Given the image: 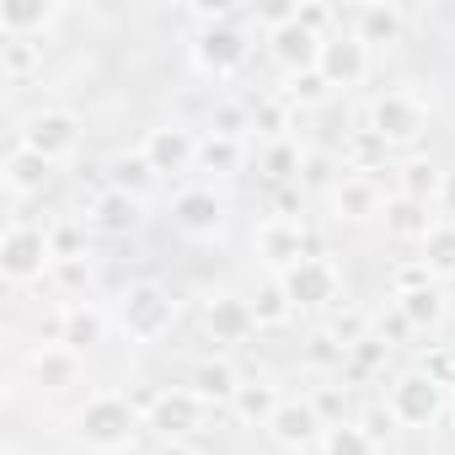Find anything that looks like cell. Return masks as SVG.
<instances>
[{
	"label": "cell",
	"instance_id": "1",
	"mask_svg": "<svg viewBox=\"0 0 455 455\" xmlns=\"http://www.w3.org/2000/svg\"><path fill=\"white\" fill-rule=\"evenodd\" d=\"M444 407H450V391H444L439 380H428L423 370H407V375L391 386V418H396V423L428 428Z\"/></svg>",
	"mask_w": 455,
	"mask_h": 455
},
{
	"label": "cell",
	"instance_id": "2",
	"mask_svg": "<svg viewBox=\"0 0 455 455\" xmlns=\"http://www.w3.org/2000/svg\"><path fill=\"white\" fill-rule=\"evenodd\" d=\"M44 268H54L49 236L33 231V225H12L6 242H0V274L12 284H33V279H44Z\"/></svg>",
	"mask_w": 455,
	"mask_h": 455
},
{
	"label": "cell",
	"instance_id": "3",
	"mask_svg": "<svg viewBox=\"0 0 455 455\" xmlns=\"http://www.w3.org/2000/svg\"><path fill=\"white\" fill-rule=\"evenodd\" d=\"M172 295L161 290V284H129V295H124V306H118V322H124V332L129 338H140V343H150V338H161L166 327H172Z\"/></svg>",
	"mask_w": 455,
	"mask_h": 455
},
{
	"label": "cell",
	"instance_id": "4",
	"mask_svg": "<svg viewBox=\"0 0 455 455\" xmlns=\"http://www.w3.org/2000/svg\"><path fill=\"white\" fill-rule=\"evenodd\" d=\"M22 145L38 150L44 161H60V156H70L81 145V118L65 113V108H44V113H33L22 124Z\"/></svg>",
	"mask_w": 455,
	"mask_h": 455
},
{
	"label": "cell",
	"instance_id": "5",
	"mask_svg": "<svg viewBox=\"0 0 455 455\" xmlns=\"http://www.w3.org/2000/svg\"><path fill=\"white\" fill-rule=\"evenodd\" d=\"M247 54H252V44H247V33H242L236 22H214V28H204L198 44H193V60H198L209 76H231V70H242Z\"/></svg>",
	"mask_w": 455,
	"mask_h": 455
},
{
	"label": "cell",
	"instance_id": "6",
	"mask_svg": "<svg viewBox=\"0 0 455 455\" xmlns=\"http://www.w3.org/2000/svg\"><path fill=\"white\" fill-rule=\"evenodd\" d=\"M258 258L268 263V268H279V274H290L295 263H306V258H316V242L300 231L295 220H268L263 231H258Z\"/></svg>",
	"mask_w": 455,
	"mask_h": 455
},
{
	"label": "cell",
	"instance_id": "7",
	"mask_svg": "<svg viewBox=\"0 0 455 455\" xmlns=\"http://www.w3.org/2000/svg\"><path fill=\"white\" fill-rule=\"evenodd\" d=\"M316 70L327 76V86H354V81H364V70H370V49H364V38L359 33H332V38H322V54H316Z\"/></svg>",
	"mask_w": 455,
	"mask_h": 455
},
{
	"label": "cell",
	"instance_id": "8",
	"mask_svg": "<svg viewBox=\"0 0 455 455\" xmlns=\"http://www.w3.org/2000/svg\"><path fill=\"white\" fill-rule=\"evenodd\" d=\"M279 284H284V295H290L295 311H322V306H332V295H338V274H332V263H322V258L295 263L290 274H279Z\"/></svg>",
	"mask_w": 455,
	"mask_h": 455
},
{
	"label": "cell",
	"instance_id": "9",
	"mask_svg": "<svg viewBox=\"0 0 455 455\" xmlns=\"http://www.w3.org/2000/svg\"><path fill=\"white\" fill-rule=\"evenodd\" d=\"M81 434H86V444L118 450V444H129V434H134V407H129L124 396H97V402H86V412H81Z\"/></svg>",
	"mask_w": 455,
	"mask_h": 455
},
{
	"label": "cell",
	"instance_id": "10",
	"mask_svg": "<svg viewBox=\"0 0 455 455\" xmlns=\"http://www.w3.org/2000/svg\"><path fill=\"white\" fill-rule=\"evenodd\" d=\"M364 129H375L386 145H407V140L423 134V108L412 97H402V92H386V97L370 102V124Z\"/></svg>",
	"mask_w": 455,
	"mask_h": 455
},
{
	"label": "cell",
	"instance_id": "11",
	"mask_svg": "<svg viewBox=\"0 0 455 455\" xmlns=\"http://www.w3.org/2000/svg\"><path fill=\"white\" fill-rule=\"evenodd\" d=\"M198 418H204V402H198L188 386L150 396V428H156L161 439H188V434L198 428Z\"/></svg>",
	"mask_w": 455,
	"mask_h": 455
},
{
	"label": "cell",
	"instance_id": "12",
	"mask_svg": "<svg viewBox=\"0 0 455 455\" xmlns=\"http://www.w3.org/2000/svg\"><path fill=\"white\" fill-rule=\"evenodd\" d=\"M322 428H327V423L316 418V407H311V402H284V407L268 418L274 444H279V450H295V455H300V450H311L316 439H327Z\"/></svg>",
	"mask_w": 455,
	"mask_h": 455
},
{
	"label": "cell",
	"instance_id": "13",
	"mask_svg": "<svg viewBox=\"0 0 455 455\" xmlns=\"http://www.w3.org/2000/svg\"><path fill=\"white\" fill-rule=\"evenodd\" d=\"M150 166H156V177L161 172H188L193 161H198V145H193V134L188 129H177V124H161V129H150L145 134V150H140Z\"/></svg>",
	"mask_w": 455,
	"mask_h": 455
},
{
	"label": "cell",
	"instance_id": "14",
	"mask_svg": "<svg viewBox=\"0 0 455 455\" xmlns=\"http://www.w3.org/2000/svg\"><path fill=\"white\" fill-rule=\"evenodd\" d=\"M268 49H274V60H279L290 76H300V70H316L322 38H316V33H306L300 22H284V28H274V33H268Z\"/></svg>",
	"mask_w": 455,
	"mask_h": 455
},
{
	"label": "cell",
	"instance_id": "15",
	"mask_svg": "<svg viewBox=\"0 0 455 455\" xmlns=\"http://www.w3.org/2000/svg\"><path fill=\"white\" fill-rule=\"evenodd\" d=\"M252 327H258L252 300H242V295H214L209 300V332H214V343H242Z\"/></svg>",
	"mask_w": 455,
	"mask_h": 455
},
{
	"label": "cell",
	"instance_id": "16",
	"mask_svg": "<svg viewBox=\"0 0 455 455\" xmlns=\"http://www.w3.org/2000/svg\"><path fill=\"white\" fill-rule=\"evenodd\" d=\"M172 214H177L182 231H193V236H214V231H220V220H225V209H220V198H214L209 188H188V193H177Z\"/></svg>",
	"mask_w": 455,
	"mask_h": 455
},
{
	"label": "cell",
	"instance_id": "17",
	"mask_svg": "<svg viewBox=\"0 0 455 455\" xmlns=\"http://www.w3.org/2000/svg\"><path fill=\"white\" fill-rule=\"evenodd\" d=\"M60 12L49 0H0V33L6 38H28V33H44Z\"/></svg>",
	"mask_w": 455,
	"mask_h": 455
},
{
	"label": "cell",
	"instance_id": "18",
	"mask_svg": "<svg viewBox=\"0 0 455 455\" xmlns=\"http://www.w3.org/2000/svg\"><path fill=\"white\" fill-rule=\"evenodd\" d=\"M386 231L396 236V242H428V231H434V220H428V204H418V198H391L386 204Z\"/></svg>",
	"mask_w": 455,
	"mask_h": 455
},
{
	"label": "cell",
	"instance_id": "19",
	"mask_svg": "<svg viewBox=\"0 0 455 455\" xmlns=\"http://www.w3.org/2000/svg\"><path fill=\"white\" fill-rule=\"evenodd\" d=\"M134 220H140V198H129V193H118V188H108V193L92 204V225H97V231H108V236L134 231Z\"/></svg>",
	"mask_w": 455,
	"mask_h": 455
},
{
	"label": "cell",
	"instance_id": "20",
	"mask_svg": "<svg viewBox=\"0 0 455 455\" xmlns=\"http://www.w3.org/2000/svg\"><path fill=\"white\" fill-rule=\"evenodd\" d=\"M188 391H193L198 402H236L242 380H236V370H231V364H220V359H209V364H198V370H193Z\"/></svg>",
	"mask_w": 455,
	"mask_h": 455
},
{
	"label": "cell",
	"instance_id": "21",
	"mask_svg": "<svg viewBox=\"0 0 455 455\" xmlns=\"http://www.w3.org/2000/svg\"><path fill=\"white\" fill-rule=\"evenodd\" d=\"M49 166H54V161H44L38 150L17 145V150L6 156V188H12V193H44V182H49Z\"/></svg>",
	"mask_w": 455,
	"mask_h": 455
},
{
	"label": "cell",
	"instance_id": "22",
	"mask_svg": "<svg viewBox=\"0 0 455 455\" xmlns=\"http://www.w3.org/2000/svg\"><path fill=\"white\" fill-rule=\"evenodd\" d=\"M60 343H65L70 354L97 348V343H102V316H97L92 306H70V311L60 316Z\"/></svg>",
	"mask_w": 455,
	"mask_h": 455
},
{
	"label": "cell",
	"instance_id": "23",
	"mask_svg": "<svg viewBox=\"0 0 455 455\" xmlns=\"http://www.w3.org/2000/svg\"><path fill=\"white\" fill-rule=\"evenodd\" d=\"M231 407H236V418H247V423H263V428H268V418L284 407V396H279L268 380H247V386L236 391V402H231Z\"/></svg>",
	"mask_w": 455,
	"mask_h": 455
},
{
	"label": "cell",
	"instance_id": "24",
	"mask_svg": "<svg viewBox=\"0 0 455 455\" xmlns=\"http://www.w3.org/2000/svg\"><path fill=\"white\" fill-rule=\"evenodd\" d=\"M354 33L364 38V49H370V44H396V38H402V12H396V6H364V12L354 17Z\"/></svg>",
	"mask_w": 455,
	"mask_h": 455
},
{
	"label": "cell",
	"instance_id": "25",
	"mask_svg": "<svg viewBox=\"0 0 455 455\" xmlns=\"http://www.w3.org/2000/svg\"><path fill=\"white\" fill-rule=\"evenodd\" d=\"M33 375L44 380V386H76V375H81V354H70L65 343L60 348H44V354H33Z\"/></svg>",
	"mask_w": 455,
	"mask_h": 455
},
{
	"label": "cell",
	"instance_id": "26",
	"mask_svg": "<svg viewBox=\"0 0 455 455\" xmlns=\"http://www.w3.org/2000/svg\"><path fill=\"white\" fill-rule=\"evenodd\" d=\"M375 209H380V193H375L370 177H343V182H338V214H348V220H370Z\"/></svg>",
	"mask_w": 455,
	"mask_h": 455
},
{
	"label": "cell",
	"instance_id": "27",
	"mask_svg": "<svg viewBox=\"0 0 455 455\" xmlns=\"http://www.w3.org/2000/svg\"><path fill=\"white\" fill-rule=\"evenodd\" d=\"M423 263H428L434 279H450V274H455V225H434V231H428Z\"/></svg>",
	"mask_w": 455,
	"mask_h": 455
},
{
	"label": "cell",
	"instance_id": "28",
	"mask_svg": "<svg viewBox=\"0 0 455 455\" xmlns=\"http://www.w3.org/2000/svg\"><path fill=\"white\" fill-rule=\"evenodd\" d=\"M150 182H156V166H150L145 156H118V161H113V188H118V193L140 198Z\"/></svg>",
	"mask_w": 455,
	"mask_h": 455
},
{
	"label": "cell",
	"instance_id": "29",
	"mask_svg": "<svg viewBox=\"0 0 455 455\" xmlns=\"http://www.w3.org/2000/svg\"><path fill=\"white\" fill-rule=\"evenodd\" d=\"M198 166H204V172H236V166H242V140L209 134V140L198 145Z\"/></svg>",
	"mask_w": 455,
	"mask_h": 455
},
{
	"label": "cell",
	"instance_id": "30",
	"mask_svg": "<svg viewBox=\"0 0 455 455\" xmlns=\"http://www.w3.org/2000/svg\"><path fill=\"white\" fill-rule=\"evenodd\" d=\"M396 311L412 322V327H434L439 322V311H444V300H439V290L428 284V290H412V295H396Z\"/></svg>",
	"mask_w": 455,
	"mask_h": 455
},
{
	"label": "cell",
	"instance_id": "31",
	"mask_svg": "<svg viewBox=\"0 0 455 455\" xmlns=\"http://www.w3.org/2000/svg\"><path fill=\"white\" fill-rule=\"evenodd\" d=\"M290 311H295V306H290V295H284V284H279V279H274V284H263V290L252 295V316H258V327H279Z\"/></svg>",
	"mask_w": 455,
	"mask_h": 455
},
{
	"label": "cell",
	"instance_id": "32",
	"mask_svg": "<svg viewBox=\"0 0 455 455\" xmlns=\"http://www.w3.org/2000/svg\"><path fill=\"white\" fill-rule=\"evenodd\" d=\"M322 455H375V439L364 428H354V423H338V428H327Z\"/></svg>",
	"mask_w": 455,
	"mask_h": 455
},
{
	"label": "cell",
	"instance_id": "33",
	"mask_svg": "<svg viewBox=\"0 0 455 455\" xmlns=\"http://www.w3.org/2000/svg\"><path fill=\"white\" fill-rule=\"evenodd\" d=\"M33 65H38V44L33 38H6L0 44V70H6V81H22Z\"/></svg>",
	"mask_w": 455,
	"mask_h": 455
},
{
	"label": "cell",
	"instance_id": "34",
	"mask_svg": "<svg viewBox=\"0 0 455 455\" xmlns=\"http://www.w3.org/2000/svg\"><path fill=\"white\" fill-rule=\"evenodd\" d=\"M439 172L428 166V161H412L407 172H402V198H418V204H428V193H439Z\"/></svg>",
	"mask_w": 455,
	"mask_h": 455
},
{
	"label": "cell",
	"instance_id": "35",
	"mask_svg": "<svg viewBox=\"0 0 455 455\" xmlns=\"http://www.w3.org/2000/svg\"><path fill=\"white\" fill-rule=\"evenodd\" d=\"M49 252H54V263L86 258V231H81V225H54V231H49Z\"/></svg>",
	"mask_w": 455,
	"mask_h": 455
},
{
	"label": "cell",
	"instance_id": "36",
	"mask_svg": "<svg viewBox=\"0 0 455 455\" xmlns=\"http://www.w3.org/2000/svg\"><path fill=\"white\" fill-rule=\"evenodd\" d=\"M300 166H306V161H300V150H295V145H284V140H279V145H268V156H263V172H268L274 182L300 177Z\"/></svg>",
	"mask_w": 455,
	"mask_h": 455
},
{
	"label": "cell",
	"instance_id": "37",
	"mask_svg": "<svg viewBox=\"0 0 455 455\" xmlns=\"http://www.w3.org/2000/svg\"><path fill=\"white\" fill-rule=\"evenodd\" d=\"M327 76L322 70H300V76H290V102H306V108H316V102H327Z\"/></svg>",
	"mask_w": 455,
	"mask_h": 455
},
{
	"label": "cell",
	"instance_id": "38",
	"mask_svg": "<svg viewBox=\"0 0 455 455\" xmlns=\"http://www.w3.org/2000/svg\"><path fill=\"white\" fill-rule=\"evenodd\" d=\"M252 129V113L247 108H236V102H225V108H214V129L209 134H225V140H242Z\"/></svg>",
	"mask_w": 455,
	"mask_h": 455
},
{
	"label": "cell",
	"instance_id": "39",
	"mask_svg": "<svg viewBox=\"0 0 455 455\" xmlns=\"http://www.w3.org/2000/svg\"><path fill=\"white\" fill-rule=\"evenodd\" d=\"M391 284H396V295H412V290H428L434 274H428V263L418 258V263H402V268L391 274Z\"/></svg>",
	"mask_w": 455,
	"mask_h": 455
},
{
	"label": "cell",
	"instance_id": "40",
	"mask_svg": "<svg viewBox=\"0 0 455 455\" xmlns=\"http://www.w3.org/2000/svg\"><path fill=\"white\" fill-rule=\"evenodd\" d=\"M284 124H290V118H284V108H279V102H258V108H252V129H263L274 145H279Z\"/></svg>",
	"mask_w": 455,
	"mask_h": 455
},
{
	"label": "cell",
	"instance_id": "41",
	"mask_svg": "<svg viewBox=\"0 0 455 455\" xmlns=\"http://www.w3.org/2000/svg\"><path fill=\"white\" fill-rule=\"evenodd\" d=\"M423 375H428V380H439L444 391H455V348H439V354H428Z\"/></svg>",
	"mask_w": 455,
	"mask_h": 455
},
{
	"label": "cell",
	"instance_id": "42",
	"mask_svg": "<svg viewBox=\"0 0 455 455\" xmlns=\"http://www.w3.org/2000/svg\"><path fill=\"white\" fill-rule=\"evenodd\" d=\"M412 332H418V327H412L402 311H391V316H380V322H375V338H380L386 348H391V343H402V338H412Z\"/></svg>",
	"mask_w": 455,
	"mask_h": 455
},
{
	"label": "cell",
	"instance_id": "43",
	"mask_svg": "<svg viewBox=\"0 0 455 455\" xmlns=\"http://www.w3.org/2000/svg\"><path fill=\"white\" fill-rule=\"evenodd\" d=\"M354 156H359V166H370V161L386 156V140H380L375 129H359V134H354Z\"/></svg>",
	"mask_w": 455,
	"mask_h": 455
},
{
	"label": "cell",
	"instance_id": "44",
	"mask_svg": "<svg viewBox=\"0 0 455 455\" xmlns=\"http://www.w3.org/2000/svg\"><path fill=\"white\" fill-rule=\"evenodd\" d=\"M300 182H306V188H327V182H332V161H327V156H306Z\"/></svg>",
	"mask_w": 455,
	"mask_h": 455
},
{
	"label": "cell",
	"instance_id": "45",
	"mask_svg": "<svg viewBox=\"0 0 455 455\" xmlns=\"http://www.w3.org/2000/svg\"><path fill=\"white\" fill-rule=\"evenodd\" d=\"M311 407H316V418H322V423H332V428L343 423V391H322Z\"/></svg>",
	"mask_w": 455,
	"mask_h": 455
},
{
	"label": "cell",
	"instance_id": "46",
	"mask_svg": "<svg viewBox=\"0 0 455 455\" xmlns=\"http://www.w3.org/2000/svg\"><path fill=\"white\" fill-rule=\"evenodd\" d=\"M54 274H60V284H65V290H81V284L92 279V268H86V258H76V263H54Z\"/></svg>",
	"mask_w": 455,
	"mask_h": 455
},
{
	"label": "cell",
	"instance_id": "47",
	"mask_svg": "<svg viewBox=\"0 0 455 455\" xmlns=\"http://www.w3.org/2000/svg\"><path fill=\"white\" fill-rule=\"evenodd\" d=\"M391 423H396L391 412H370V418H364V434H370V439H380V434H386Z\"/></svg>",
	"mask_w": 455,
	"mask_h": 455
},
{
	"label": "cell",
	"instance_id": "48",
	"mask_svg": "<svg viewBox=\"0 0 455 455\" xmlns=\"http://www.w3.org/2000/svg\"><path fill=\"white\" fill-rule=\"evenodd\" d=\"M439 204L455 214V172H444V182H439Z\"/></svg>",
	"mask_w": 455,
	"mask_h": 455
},
{
	"label": "cell",
	"instance_id": "49",
	"mask_svg": "<svg viewBox=\"0 0 455 455\" xmlns=\"http://www.w3.org/2000/svg\"><path fill=\"white\" fill-rule=\"evenodd\" d=\"M161 455H193V444H188V439H166Z\"/></svg>",
	"mask_w": 455,
	"mask_h": 455
},
{
	"label": "cell",
	"instance_id": "50",
	"mask_svg": "<svg viewBox=\"0 0 455 455\" xmlns=\"http://www.w3.org/2000/svg\"><path fill=\"white\" fill-rule=\"evenodd\" d=\"M450 418H455V391H450Z\"/></svg>",
	"mask_w": 455,
	"mask_h": 455
},
{
	"label": "cell",
	"instance_id": "51",
	"mask_svg": "<svg viewBox=\"0 0 455 455\" xmlns=\"http://www.w3.org/2000/svg\"><path fill=\"white\" fill-rule=\"evenodd\" d=\"M279 455H295V450H279Z\"/></svg>",
	"mask_w": 455,
	"mask_h": 455
}]
</instances>
